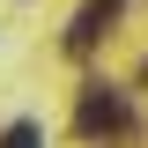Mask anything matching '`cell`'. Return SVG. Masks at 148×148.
Instances as JSON below:
<instances>
[{
    "instance_id": "6da1fadb",
    "label": "cell",
    "mask_w": 148,
    "mask_h": 148,
    "mask_svg": "<svg viewBox=\"0 0 148 148\" xmlns=\"http://www.w3.org/2000/svg\"><path fill=\"white\" fill-rule=\"evenodd\" d=\"M126 119H133V111H126V96H119V89H104V82H96V89H82L74 126L89 133V141H96V133H126Z\"/></svg>"
},
{
    "instance_id": "7a4b0ae2",
    "label": "cell",
    "mask_w": 148,
    "mask_h": 148,
    "mask_svg": "<svg viewBox=\"0 0 148 148\" xmlns=\"http://www.w3.org/2000/svg\"><path fill=\"white\" fill-rule=\"evenodd\" d=\"M111 15H119V0H96V8H82V22L67 30V45H74V52H89L96 37H104V22H111Z\"/></svg>"
},
{
    "instance_id": "3957f363",
    "label": "cell",
    "mask_w": 148,
    "mask_h": 148,
    "mask_svg": "<svg viewBox=\"0 0 148 148\" xmlns=\"http://www.w3.org/2000/svg\"><path fill=\"white\" fill-rule=\"evenodd\" d=\"M0 148H45V126L37 119H15V126L0 133Z\"/></svg>"
}]
</instances>
